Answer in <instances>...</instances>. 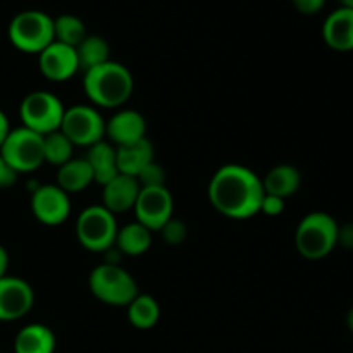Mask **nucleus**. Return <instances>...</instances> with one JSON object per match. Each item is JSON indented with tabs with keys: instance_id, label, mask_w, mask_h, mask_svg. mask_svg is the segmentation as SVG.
I'll list each match as a JSON object with an SVG mask.
<instances>
[{
	"instance_id": "nucleus-1",
	"label": "nucleus",
	"mask_w": 353,
	"mask_h": 353,
	"mask_svg": "<svg viewBox=\"0 0 353 353\" xmlns=\"http://www.w3.org/2000/svg\"><path fill=\"white\" fill-rule=\"evenodd\" d=\"M210 205L230 219H250L261 212L264 196L262 179L252 169L226 164L217 169L209 183Z\"/></svg>"
},
{
	"instance_id": "nucleus-2",
	"label": "nucleus",
	"mask_w": 353,
	"mask_h": 353,
	"mask_svg": "<svg viewBox=\"0 0 353 353\" xmlns=\"http://www.w3.org/2000/svg\"><path fill=\"white\" fill-rule=\"evenodd\" d=\"M134 79L126 65L107 61L97 68L85 71L83 90L90 102L103 109H116L130 100Z\"/></svg>"
},
{
	"instance_id": "nucleus-3",
	"label": "nucleus",
	"mask_w": 353,
	"mask_h": 353,
	"mask_svg": "<svg viewBox=\"0 0 353 353\" xmlns=\"http://www.w3.org/2000/svg\"><path fill=\"white\" fill-rule=\"evenodd\" d=\"M338 226L331 214L310 212L302 217L295 230V247L307 261H323L338 247Z\"/></svg>"
},
{
	"instance_id": "nucleus-4",
	"label": "nucleus",
	"mask_w": 353,
	"mask_h": 353,
	"mask_svg": "<svg viewBox=\"0 0 353 353\" xmlns=\"http://www.w3.org/2000/svg\"><path fill=\"white\" fill-rule=\"evenodd\" d=\"M88 288L97 300L110 307H128L140 293L133 276L112 262L97 265L90 272Z\"/></svg>"
},
{
	"instance_id": "nucleus-5",
	"label": "nucleus",
	"mask_w": 353,
	"mask_h": 353,
	"mask_svg": "<svg viewBox=\"0 0 353 353\" xmlns=\"http://www.w3.org/2000/svg\"><path fill=\"white\" fill-rule=\"evenodd\" d=\"M9 40L24 54H40L54 41V17L43 10H23L9 24Z\"/></svg>"
},
{
	"instance_id": "nucleus-6",
	"label": "nucleus",
	"mask_w": 353,
	"mask_h": 353,
	"mask_svg": "<svg viewBox=\"0 0 353 353\" xmlns=\"http://www.w3.org/2000/svg\"><path fill=\"white\" fill-rule=\"evenodd\" d=\"M117 230L119 228H117L116 216L102 203L83 209L76 221V236L79 245L93 254L110 250L116 243Z\"/></svg>"
},
{
	"instance_id": "nucleus-7",
	"label": "nucleus",
	"mask_w": 353,
	"mask_h": 353,
	"mask_svg": "<svg viewBox=\"0 0 353 353\" xmlns=\"http://www.w3.org/2000/svg\"><path fill=\"white\" fill-rule=\"evenodd\" d=\"M65 107L61 99L47 90H37L28 93L19 105V117L24 128L34 133L45 134L61 130Z\"/></svg>"
},
{
	"instance_id": "nucleus-8",
	"label": "nucleus",
	"mask_w": 353,
	"mask_h": 353,
	"mask_svg": "<svg viewBox=\"0 0 353 353\" xmlns=\"http://www.w3.org/2000/svg\"><path fill=\"white\" fill-rule=\"evenodd\" d=\"M0 155L17 174L37 171L45 164L43 137L24 126L10 130L0 147Z\"/></svg>"
},
{
	"instance_id": "nucleus-9",
	"label": "nucleus",
	"mask_w": 353,
	"mask_h": 353,
	"mask_svg": "<svg viewBox=\"0 0 353 353\" xmlns=\"http://www.w3.org/2000/svg\"><path fill=\"white\" fill-rule=\"evenodd\" d=\"M61 131L74 147H93L105 140V119L93 105L65 107Z\"/></svg>"
},
{
	"instance_id": "nucleus-10",
	"label": "nucleus",
	"mask_w": 353,
	"mask_h": 353,
	"mask_svg": "<svg viewBox=\"0 0 353 353\" xmlns=\"http://www.w3.org/2000/svg\"><path fill=\"white\" fill-rule=\"evenodd\" d=\"M133 210L138 223L155 233L174 216V200L165 185L141 188Z\"/></svg>"
},
{
	"instance_id": "nucleus-11",
	"label": "nucleus",
	"mask_w": 353,
	"mask_h": 353,
	"mask_svg": "<svg viewBox=\"0 0 353 353\" xmlns=\"http://www.w3.org/2000/svg\"><path fill=\"white\" fill-rule=\"evenodd\" d=\"M31 212L45 226H61L71 214V199L57 185L37 186L31 193Z\"/></svg>"
},
{
	"instance_id": "nucleus-12",
	"label": "nucleus",
	"mask_w": 353,
	"mask_h": 353,
	"mask_svg": "<svg viewBox=\"0 0 353 353\" xmlns=\"http://www.w3.org/2000/svg\"><path fill=\"white\" fill-rule=\"evenodd\" d=\"M34 293L30 283L16 276H3L0 279V321H19L33 309Z\"/></svg>"
},
{
	"instance_id": "nucleus-13",
	"label": "nucleus",
	"mask_w": 353,
	"mask_h": 353,
	"mask_svg": "<svg viewBox=\"0 0 353 353\" xmlns=\"http://www.w3.org/2000/svg\"><path fill=\"white\" fill-rule=\"evenodd\" d=\"M38 68H40L41 74L50 81H68L79 71L76 48L59 43V41H52L45 50L38 54Z\"/></svg>"
},
{
	"instance_id": "nucleus-14",
	"label": "nucleus",
	"mask_w": 353,
	"mask_h": 353,
	"mask_svg": "<svg viewBox=\"0 0 353 353\" xmlns=\"http://www.w3.org/2000/svg\"><path fill=\"white\" fill-rule=\"evenodd\" d=\"M105 137L116 147L134 143L147 138V121L134 109L117 110L109 121H105Z\"/></svg>"
},
{
	"instance_id": "nucleus-15",
	"label": "nucleus",
	"mask_w": 353,
	"mask_h": 353,
	"mask_svg": "<svg viewBox=\"0 0 353 353\" xmlns=\"http://www.w3.org/2000/svg\"><path fill=\"white\" fill-rule=\"evenodd\" d=\"M102 188V205L116 216L134 209L141 186L133 176L117 174Z\"/></svg>"
},
{
	"instance_id": "nucleus-16",
	"label": "nucleus",
	"mask_w": 353,
	"mask_h": 353,
	"mask_svg": "<svg viewBox=\"0 0 353 353\" xmlns=\"http://www.w3.org/2000/svg\"><path fill=\"white\" fill-rule=\"evenodd\" d=\"M323 40L336 52L353 50V9L340 6L324 19Z\"/></svg>"
},
{
	"instance_id": "nucleus-17",
	"label": "nucleus",
	"mask_w": 353,
	"mask_h": 353,
	"mask_svg": "<svg viewBox=\"0 0 353 353\" xmlns=\"http://www.w3.org/2000/svg\"><path fill=\"white\" fill-rule=\"evenodd\" d=\"M117 169L119 174L133 176L137 178L150 162H154V145L148 138L134 141V143L116 147Z\"/></svg>"
},
{
	"instance_id": "nucleus-18",
	"label": "nucleus",
	"mask_w": 353,
	"mask_h": 353,
	"mask_svg": "<svg viewBox=\"0 0 353 353\" xmlns=\"http://www.w3.org/2000/svg\"><path fill=\"white\" fill-rule=\"evenodd\" d=\"M57 341L54 331L45 324H28L14 340V353H54Z\"/></svg>"
},
{
	"instance_id": "nucleus-19",
	"label": "nucleus",
	"mask_w": 353,
	"mask_h": 353,
	"mask_svg": "<svg viewBox=\"0 0 353 353\" xmlns=\"http://www.w3.org/2000/svg\"><path fill=\"white\" fill-rule=\"evenodd\" d=\"M85 159L90 164V168H92L93 181H97L99 185H107L110 179H114L119 174L116 147L112 143H109V141L102 140L93 145V147H90Z\"/></svg>"
},
{
	"instance_id": "nucleus-20",
	"label": "nucleus",
	"mask_w": 353,
	"mask_h": 353,
	"mask_svg": "<svg viewBox=\"0 0 353 353\" xmlns=\"http://www.w3.org/2000/svg\"><path fill=\"white\" fill-rule=\"evenodd\" d=\"M302 185V174L299 169L292 164H278L268 171V174L262 178V186L264 193L269 195L281 196V199H290L299 192Z\"/></svg>"
},
{
	"instance_id": "nucleus-21",
	"label": "nucleus",
	"mask_w": 353,
	"mask_h": 353,
	"mask_svg": "<svg viewBox=\"0 0 353 353\" xmlns=\"http://www.w3.org/2000/svg\"><path fill=\"white\" fill-rule=\"evenodd\" d=\"M114 247H116L121 254L130 255V257L143 255L145 252H148V248L152 247V231L148 230V228H145L143 224L138 223V221L124 224L123 228L117 230Z\"/></svg>"
},
{
	"instance_id": "nucleus-22",
	"label": "nucleus",
	"mask_w": 353,
	"mask_h": 353,
	"mask_svg": "<svg viewBox=\"0 0 353 353\" xmlns=\"http://www.w3.org/2000/svg\"><path fill=\"white\" fill-rule=\"evenodd\" d=\"M57 186L68 195L83 192L93 183V172L86 159H71L64 165L57 168Z\"/></svg>"
},
{
	"instance_id": "nucleus-23",
	"label": "nucleus",
	"mask_w": 353,
	"mask_h": 353,
	"mask_svg": "<svg viewBox=\"0 0 353 353\" xmlns=\"http://www.w3.org/2000/svg\"><path fill=\"white\" fill-rule=\"evenodd\" d=\"M126 309L128 321L137 330H152L159 323V319H161V307H159L157 300L150 295H141V293H138Z\"/></svg>"
},
{
	"instance_id": "nucleus-24",
	"label": "nucleus",
	"mask_w": 353,
	"mask_h": 353,
	"mask_svg": "<svg viewBox=\"0 0 353 353\" xmlns=\"http://www.w3.org/2000/svg\"><path fill=\"white\" fill-rule=\"evenodd\" d=\"M76 55H78L79 69L88 71L110 61V47L105 38L99 34H86L85 40L76 47Z\"/></svg>"
},
{
	"instance_id": "nucleus-25",
	"label": "nucleus",
	"mask_w": 353,
	"mask_h": 353,
	"mask_svg": "<svg viewBox=\"0 0 353 353\" xmlns=\"http://www.w3.org/2000/svg\"><path fill=\"white\" fill-rule=\"evenodd\" d=\"M86 34L85 23L74 14H61L54 17V41L76 48Z\"/></svg>"
},
{
	"instance_id": "nucleus-26",
	"label": "nucleus",
	"mask_w": 353,
	"mask_h": 353,
	"mask_svg": "<svg viewBox=\"0 0 353 353\" xmlns=\"http://www.w3.org/2000/svg\"><path fill=\"white\" fill-rule=\"evenodd\" d=\"M72 150H74V145L61 130L43 137L45 162L55 165V168H61L65 162L71 161Z\"/></svg>"
},
{
	"instance_id": "nucleus-27",
	"label": "nucleus",
	"mask_w": 353,
	"mask_h": 353,
	"mask_svg": "<svg viewBox=\"0 0 353 353\" xmlns=\"http://www.w3.org/2000/svg\"><path fill=\"white\" fill-rule=\"evenodd\" d=\"M159 233L162 234V238H164L165 243L172 245V247H178V245H181L183 241L186 240L188 228H186V224L183 223L181 219H178V217L172 216L171 219H169L168 223L161 228V230H159Z\"/></svg>"
},
{
	"instance_id": "nucleus-28",
	"label": "nucleus",
	"mask_w": 353,
	"mask_h": 353,
	"mask_svg": "<svg viewBox=\"0 0 353 353\" xmlns=\"http://www.w3.org/2000/svg\"><path fill=\"white\" fill-rule=\"evenodd\" d=\"M138 183L141 188H150V186H164L165 181V171L157 164V162H150L140 174L137 176Z\"/></svg>"
},
{
	"instance_id": "nucleus-29",
	"label": "nucleus",
	"mask_w": 353,
	"mask_h": 353,
	"mask_svg": "<svg viewBox=\"0 0 353 353\" xmlns=\"http://www.w3.org/2000/svg\"><path fill=\"white\" fill-rule=\"evenodd\" d=\"M285 199L281 196H276V195H269V193H264L262 196V202H261V212L259 214H265V216H271V217H278L285 212Z\"/></svg>"
},
{
	"instance_id": "nucleus-30",
	"label": "nucleus",
	"mask_w": 353,
	"mask_h": 353,
	"mask_svg": "<svg viewBox=\"0 0 353 353\" xmlns=\"http://www.w3.org/2000/svg\"><path fill=\"white\" fill-rule=\"evenodd\" d=\"M290 2L300 14H305V16L321 12L326 6V0H290Z\"/></svg>"
},
{
	"instance_id": "nucleus-31",
	"label": "nucleus",
	"mask_w": 353,
	"mask_h": 353,
	"mask_svg": "<svg viewBox=\"0 0 353 353\" xmlns=\"http://www.w3.org/2000/svg\"><path fill=\"white\" fill-rule=\"evenodd\" d=\"M17 176L19 174H17V172L14 171L9 164H7L6 159L0 155V190L12 186L14 183H16Z\"/></svg>"
},
{
	"instance_id": "nucleus-32",
	"label": "nucleus",
	"mask_w": 353,
	"mask_h": 353,
	"mask_svg": "<svg viewBox=\"0 0 353 353\" xmlns=\"http://www.w3.org/2000/svg\"><path fill=\"white\" fill-rule=\"evenodd\" d=\"M338 247L353 250V223L338 226Z\"/></svg>"
},
{
	"instance_id": "nucleus-33",
	"label": "nucleus",
	"mask_w": 353,
	"mask_h": 353,
	"mask_svg": "<svg viewBox=\"0 0 353 353\" xmlns=\"http://www.w3.org/2000/svg\"><path fill=\"white\" fill-rule=\"evenodd\" d=\"M9 133H10V123L9 119H7L6 112L0 109V147H2V143L6 141V138L9 137Z\"/></svg>"
},
{
	"instance_id": "nucleus-34",
	"label": "nucleus",
	"mask_w": 353,
	"mask_h": 353,
	"mask_svg": "<svg viewBox=\"0 0 353 353\" xmlns=\"http://www.w3.org/2000/svg\"><path fill=\"white\" fill-rule=\"evenodd\" d=\"M7 269H9V254L6 248L0 245V279L7 276Z\"/></svg>"
},
{
	"instance_id": "nucleus-35",
	"label": "nucleus",
	"mask_w": 353,
	"mask_h": 353,
	"mask_svg": "<svg viewBox=\"0 0 353 353\" xmlns=\"http://www.w3.org/2000/svg\"><path fill=\"white\" fill-rule=\"evenodd\" d=\"M347 327H348V331L353 334V307L347 312Z\"/></svg>"
},
{
	"instance_id": "nucleus-36",
	"label": "nucleus",
	"mask_w": 353,
	"mask_h": 353,
	"mask_svg": "<svg viewBox=\"0 0 353 353\" xmlns=\"http://www.w3.org/2000/svg\"><path fill=\"white\" fill-rule=\"evenodd\" d=\"M341 7H348V9H353V0H340Z\"/></svg>"
}]
</instances>
